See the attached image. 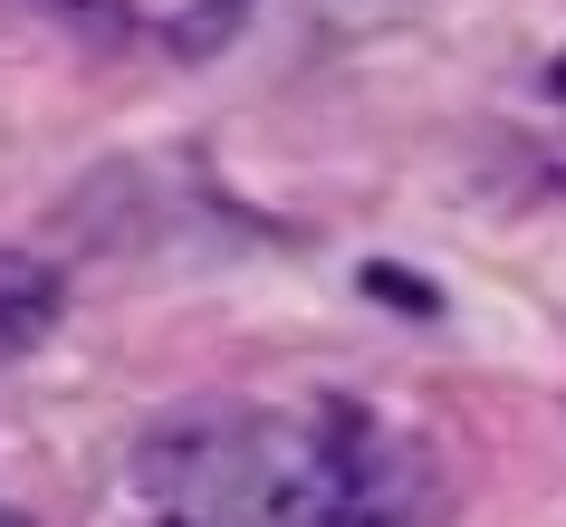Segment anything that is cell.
I'll use <instances>...</instances> for the list:
<instances>
[{
	"instance_id": "1",
	"label": "cell",
	"mask_w": 566,
	"mask_h": 527,
	"mask_svg": "<svg viewBox=\"0 0 566 527\" xmlns=\"http://www.w3.org/2000/svg\"><path fill=\"white\" fill-rule=\"evenodd\" d=\"M442 498H432V470L422 451L385 441L375 422H317V470H307L298 527H432Z\"/></svg>"
},
{
	"instance_id": "2",
	"label": "cell",
	"mask_w": 566,
	"mask_h": 527,
	"mask_svg": "<svg viewBox=\"0 0 566 527\" xmlns=\"http://www.w3.org/2000/svg\"><path fill=\"white\" fill-rule=\"evenodd\" d=\"M59 326V268L39 250H0V346H39Z\"/></svg>"
},
{
	"instance_id": "3",
	"label": "cell",
	"mask_w": 566,
	"mask_h": 527,
	"mask_svg": "<svg viewBox=\"0 0 566 527\" xmlns=\"http://www.w3.org/2000/svg\"><path fill=\"white\" fill-rule=\"evenodd\" d=\"M0 527H30V518H20V508H0Z\"/></svg>"
},
{
	"instance_id": "4",
	"label": "cell",
	"mask_w": 566,
	"mask_h": 527,
	"mask_svg": "<svg viewBox=\"0 0 566 527\" xmlns=\"http://www.w3.org/2000/svg\"><path fill=\"white\" fill-rule=\"evenodd\" d=\"M59 10H96V0H59Z\"/></svg>"
}]
</instances>
